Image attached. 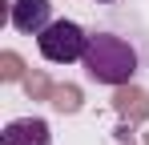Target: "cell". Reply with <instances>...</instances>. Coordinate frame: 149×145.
I'll list each match as a JSON object with an SVG mask.
<instances>
[{
  "mask_svg": "<svg viewBox=\"0 0 149 145\" xmlns=\"http://www.w3.org/2000/svg\"><path fill=\"white\" fill-rule=\"evenodd\" d=\"M12 28L20 36H40L52 24V4L49 0H12Z\"/></svg>",
  "mask_w": 149,
  "mask_h": 145,
  "instance_id": "cell-3",
  "label": "cell"
},
{
  "mask_svg": "<svg viewBox=\"0 0 149 145\" xmlns=\"http://www.w3.org/2000/svg\"><path fill=\"white\" fill-rule=\"evenodd\" d=\"M93 4H121V0H93Z\"/></svg>",
  "mask_w": 149,
  "mask_h": 145,
  "instance_id": "cell-5",
  "label": "cell"
},
{
  "mask_svg": "<svg viewBox=\"0 0 149 145\" xmlns=\"http://www.w3.org/2000/svg\"><path fill=\"white\" fill-rule=\"evenodd\" d=\"M0 145H52V129L45 117H16L0 129Z\"/></svg>",
  "mask_w": 149,
  "mask_h": 145,
  "instance_id": "cell-4",
  "label": "cell"
},
{
  "mask_svg": "<svg viewBox=\"0 0 149 145\" xmlns=\"http://www.w3.org/2000/svg\"><path fill=\"white\" fill-rule=\"evenodd\" d=\"M81 65L89 72V81L121 89L133 85L141 69L149 65V32L137 12H109L105 20L89 28V45Z\"/></svg>",
  "mask_w": 149,
  "mask_h": 145,
  "instance_id": "cell-1",
  "label": "cell"
},
{
  "mask_svg": "<svg viewBox=\"0 0 149 145\" xmlns=\"http://www.w3.org/2000/svg\"><path fill=\"white\" fill-rule=\"evenodd\" d=\"M85 45H89V28L77 20H52L40 36H36V48L49 65H73L85 56Z\"/></svg>",
  "mask_w": 149,
  "mask_h": 145,
  "instance_id": "cell-2",
  "label": "cell"
}]
</instances>
